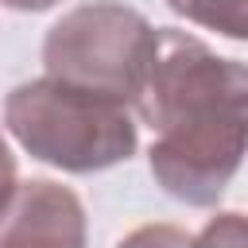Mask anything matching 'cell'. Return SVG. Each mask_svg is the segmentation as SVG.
<instances>
[{"label": "cell", "instance_id": "6", "mask_svg": "<svg viewBox=\"0 0 248 248\" xmlns=\"http://www.w3.org/2000/svg\"><path fill=\"white\" fill-rule=\"evenodd\" d=\"M190 248H248V217L232 213V209L209 217Z\"/></svg>", "mask_w": 248, "mask_h": 248}, {"label": "cell", "instance_id": "3", "mask_svg": "<svg viewBox=\"0 0 248 248\" xmlns=\"http://www.w3.org/2000/svg\"><path fill=\"white\" fill-rule=\"evenodd\" d=\"M155 43L159 27H151L147 16L116 0H93L66 12L46 31L43 66L54 81L136 105L155 58Z\"/></svg>", "mask_w": 248, "mask_h": 248}, {"label": "cell", "instance_id": "1", "mask_svg": "<svg viewBox=\"0 0 248 248\" xmlns=\"http://www.w3.org/2000/svg\"><path fill=\"white\" fill-rule=\"evenodd\" d=\"M136 112L155 132L147 151L155 182L174 202L217 205L248 155V62L159 27Z\"/></svg>", "mask_w": 248, "mask_h": 248}, {"label": "cell", "instance_id": "5", "mask_svg": "<svg viewBox=\"0 0 248 248\" xmlns=\"http://www.w3.org/2000/svg\"><path fill=\"white\" fill-rule=\"evenodd\" d=\"M167 8L205 31L248 43V0H167Z\"/></svg>", "mask_w": 248, "mask_h": 248}, {"label": "cell", "instance_id": "9", "mask_svg": "<svg viewBox=\"0 0 248 248\" xmlns=\"http://www.w3.org/2000/svg\"><path fill=\"white\" fill-rule=\"evenodd\" d=\"M0 4H8L12 12H46V8H54L58 0H0Z\"/></svg>", "mask_w": 248, "mask_h": 248}, {"label": "cell", "instance_id": "2", "mask_svg": "<svg viewBox=\"0 0 248 248\" xmlns=\"http://www.w3.org/2000/svg\"><path fill=\"white\" fill-rule=\"evenodd\" d=\"M4 124L31 159L70 174L108 170L140 147L128 105L54 78L16 85L4 101Z\"/></svg>", "mask_w": 248, "mask_h": 248}, {"label": "cell", "instance_id": "8", "mask_svg": "<svg viewBox=\"0 0 248 248\" xmlns=\"http://www.w3.org/2000/svg\"><path fill=\"white\" fill-rule=\"evenodd\" d=\"M16 155H12V147H8V140L0 136V209L8 205V198L16 194Z\"/></svg>", "mask_w": 248, "mask_h": 248}, {"label": "cell", "instance_id": "7", "mask_svg": "<svg viewBox=\"0 0 248 248\" xmlns=\"http://www.w3.org/2000/svg\"><path fill=\"white\" fill-rule=\"evenodd\" d=\"M190 244H194V236H190L186 229L159 221V225H140V229H132L116 248H190Z\"/></svg>", "mask_w": 248, "mask_h": 248}, {"label": "cell", "instance_id": "4", "mask_svg": "<svg viewBox=\"0 0 248 248\" xmlns=\"http://www.w3.org/2000/svg\"><path fill=\"white\" fill-rule=\"evenodd\" d=\"M0 248H85V205L54 178H27L0 209Z\"/></svg>", "mask_w": 248, "mask_h": 248}]
</instances>
